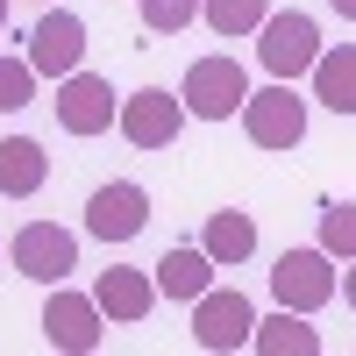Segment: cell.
Wrapping results in <instances>:
<instances>
[{
  "label": "cell",
  "mask_w": 356,
  "mask_h": 356,
  "mask_svg": "<svg viewBox=\"0 0 356 356\" xmlns=\"http://www.w3.org/2000/svg\"><path fill=\"white\" fill-rule=\"evenodd\" d=\"M243 129L257 150H300L307 143V100L292 93V79H271L264 93L243 100Z\"/></svg>",
  "instance_id": "cell-1"
},
{
  "label": "cell",
  "mask_w": 356,
  "mask_h": 356,
  "mask_svg": "<svg viewBox=\"0 0 356 356\" xmlns=\"http://www.w3.org/2000/svg\"><path fill=\"white\" fill-rule=\"evenodd\" d=\"M314 57H321V22H314V15H300V8L264 15V29H257V65L271 72V79L314 72Z\"/></svg>",
  "instance_id": "cell-2"
},
{
  "label": "cell",
  "mask_w": 356,
  "mask_h": 356,
  "mask_svg": "<svg viewBox=\"0 0 356 356\" xmlns=\"http://www.w3.org/2000/svg\"><path fill=\"white\" fill-rule=\"evenodd\" d=\"M8 257H15L22 278H36V285H65V278L79 271V235L57 228V221H29V228H15Z\"/></svg>",
  "instance_id": "cell-3"
},
{
  "label": "cell",
  "mask_w": 356,
  "mask_h": 356,
  "mask_svg": "<svg viewBox=\"0 0 356 356\" xmlns=\"http://www.w3.org/2000/svg\"><path fill=\"white\" fill-rule=\"evenodd\" d=\"M178 100H186V114H200V122H228V114H243L250 79H243L235 57H200L186 72V86H178Z\"/></svg>",
  "instance_id": "cell-4"
},
{
  "label": "cell",
  "mask_w": 356,
  "mask_h": 356,
  "mask_svg": "<svg viewBox=\"0 0 356 356\" xmlns=\"http://www.w3.org/2000/svg\"><path fill=\"white\" fill-rule=\"evenodd\" d=\"M271 292H278V307H292V314H321L335 300V257L328 250H285L271 264Z\"/></svg>",
  "instance_id": "cell-5"
},
{
  "label": "cell",
  "mask_w": 356,
  "mask_h": 356,
  "mask_svg": "<svg viewBox=\"0 0 356 356\" xmlns=\"http://www.w3.org/2000/svg\"><path fill=\"white\" fill-rule=\"evenodd\" d=\"M250 328H257V307H250L235 285H228V292L207 285L200 300H193V342H200V349H214V356L250 349Z\"/></svg>",
  "instance_id": "cell-6"
},
{
  "label": "cell",
  "mask_w": 356,
  "mask_h": 356,
  "mask_svg": "<svg viewBox=\"0 0 356 356\" xmlns=\"http://www.w3.org/2000/svg\"><path fill=\"white\" fill-rule=\"evenodd\" d=\"M114 114H122V100H114V86L100 72H65L57 79V129L65 136H100V129H114Z\"/></svg>",
  "instance_id": "cell-7"
},
{
  "label": "cell",
  "mask_w": 356,
  "mask_h": 356,
  "mask_svg": "<svg viewBox=\"0 0 356 356\" xmlns=\"http://www.w3.org/2000/svg\"><path fill=\"white\" fill-rule=\"evenodd\" d=\"M114 129H122L136 150H171L178 129H186V100H171L164 86H143V93H129V100H122Z\"/></svg>",
  "instance_id": "cell-8"
},
{
  "label": "cell",
  "mask_w": 356,
  "mask_h": 356,
  "mask_svg": "<svg viewBox=\"0 0 356 356\" xmlns=\"http://www.w3.org/2000/svg\"><path fill=\"white\" fill-rule=\"evenodd\" d=\"M143 228H150V193L129 186V178H114L86 200V235H100V243H129Z\"/></svg>",
  "instance_id": "cell-9"
},
{
  "label": "cell",
  "mask_w": 356,
  "mask_h": 356,
  "mask_svg": "<svg viewBox=\"0 0 356 356\" xmlns=\"http://www.w3.org/2000/svg\"><path fill=\"white\" fill-rule=\"evenodd\" d=\"M79 57H86V22L72 8H50L36 29H29V65H36V79L79 72Z\"/></svg>",
  "instance_id": "cell-10"
},
{
  "label": "cell",
  "mask_w": 356,
  "mask_h": 356,
  "mask_svg": "<svg viewBox=\"0 0 356 356\" xmlns=\"http://www.w3.org/2000/svg\"><path fill=\"white\" fill-rule=\"evenodd\" d=\"M43 342H50V349H65V356L100 349V307L86 300V292L50 285V300H43Z\"/></svg>",
  "instance_id": "cell-11"
},
{
  "label": "cell",
  "mask_w": 356,
  "mask_h": 356,
  "mask_svg": "<svg viewBox=\"0 0 356 356\" xmlns=\"http://www.w3.org/2000/svg\"><path fill=\"white\" fill-rule=\"evenodd\" d=\"M93 307H100V321H150V307H157V278H150V271H129V264H114V271H100V285H93Z\"/></svg>",
  "instance_id": "cell-12"
},
{
  "label": "cell",
  "mask_w": 356,
  "mask_h": 356,
  "mask_svg": "<svg viewBox=\"0 0 356 356\" xmlns=\"http://www.w3.org/2000/svg\"><path fill=\"white\" fill-rule=\"evenodd\" d=\"M43 178H50V157L36 136H0V193L29 200V193H43Z\"/></svg>",
  "instance_id": "cell-13"
},
{
  "label": "cell",
  "mask_w": 356,
  "mask_h": 356,
  "mask_svg": "<svg viewBox=\"0 0 356 356\" xmlns=\"http://www.w3.org/2000/svg\"><path fill=\"white\" fill-rule=\"evenodd\" d=\"M314 100L328 114H356V43L314 57Z\"/></svg>",
  "instance_id": "cell-14"
},
{
  "label": "cell",
  "mask_w": 356,
  "mask_h": 356,
  "mask_svg": "<svg viewBox=\"0 0 356 356\" xmlns=\"http://www.w3.org/2000/svg\"><path fill=\"white\" fill-rule=\"evenodd\" d=\"M250 349H264V356H321V335L307 328V314L278 307L271 321H257V328H250Z\"/></svg>",
  "instance_id": "cell-15"
},
{
  "label": "cell",
  "mask_w": 356,
  "mask_h": 356,
  "mask_svg": "<svg viewBox=\"0 0 356 356\" xmlns=\"http://www.w3.org/2000/svg\"><path fill=\"white\" fill-rule=\"evenodd\" d=\"M200 250L214 257V264H243V257H257V221L243 214V207H221V214H207Z\"/></svg>",
  "instance_id": "cell-16"
},
{
  "label": "cell",
  "mask_w": 356,
  "mask_h": 356,
  "mask_svg": "<svg viewBox=\"0 0 356 356\" xmlns=\"http://www.w3.org/2000/svg\"><path fill=\"white\" fill-rule=\"evenodd\" d=\"M150 278H157L164 300H200V292L214 285V257H207V250H164V264Z\"/></svg>",
  "instance_id": "cell-17"
},
{
  "label": "cell",
  "mask_w": 356,
  "mask_h": 356,
  "mask_svg": "<svg viewBox=\"0 0 356 356\" xmlns=\"http://www.w3.org/2000/svg\"><path fill=\"white\" fill-rule=\"evenodd\" d=\"M264 15H271V0H200V22L214 29V36H257L264 29Z\"/></svg>",
  "instance_id": "cell-18"
},
{
  "label": "cell",
  "mask_w": 356,
  "mask_h": 356,
  "mask_svg": "<svg viewBox=\"0 0 356 356\" xmlns=\"http://www.w3.org/2000/svg\"><path fill=\"white\" fill-rule=\"evenodd\" d=\"M321 250L356 264V207H349V200H335L328 214H321Z\"/></svg>",
  "instance_id": "cell-19"
},
{
  "label": "cell",
  "mask_w": 356,
  "mask_h": 356,
  "mask_svg": "<svg viewBox=\"0 0 356 356\" xmlns=\"http://www.w3.org/2000/svg\"><path fill=\"white\" fill-rule=\"evenodd\" d=\"M36 100V65L29 57H0V114H15Z\"/></svg>",
  "instance_id": "cell-20"
},
{
  "label": "cell",
  "mask_w": 356,
  "mask_h": 356,
  "mask_svg": "<svg viewBox=\"0 0 356 356\" xmlns=\"http://www.w3.org/2000/svg\"><path fill=\"white\" fill-rule=\"evenodd\" d=\"M186 22H200V0H143V29L150 36H178Z\"/></svg>",
  "instance_id": "cell-21"
},
{
  "label": "cell",
  "mask_w": 356,
  "mask_h": 356,
  "mask_svg": "<svg viewBox=\"0 0 356 356\" xmlns=\"http://www.w3.org/2000/svg\"><path fill=\"white\" fill-rule=\"evenodd\" d=\"M335 285H342V300H349V314H356V271H342Z\"/></svg>",
  "instance_id": "cell-22"
},
{
  "label": "cell",
  "mask_w": 356,
  "mask_h": 356,
  "mask_svg": "<svg viewBox=\"0 0 356 356\" xmlns=\"http://www.w3.org/2000/svg\"><path fill=\"white\" fill-rule=\"evenodd\" d=\"M328 8H335V15H342V22H356V0H328Z\"/></svg>",
  "instance_id": "cell-23"
},
{
  "label": "cell",
  "mask_w": 356,
  "mask_h": 356,
  "mask_svg": "<svg viewBox=\"0 0 356 356\" xmlns=\"http://www.w3.org/2000/svg\"><path fill=\"white\" fill-rule=\"evenodd\" d=\"M8 8H15V0H0V29H8Z\"/></svg>",
  "instance_id": "cell-24"
}]
</instances>
